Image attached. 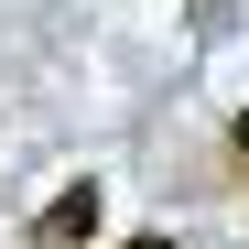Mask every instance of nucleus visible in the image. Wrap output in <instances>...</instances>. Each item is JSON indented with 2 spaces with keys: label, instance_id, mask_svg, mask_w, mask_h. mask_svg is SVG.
<instances>
[{
  "label": "nucleus",
  "instance_id": "obj_3",
  "mask_svg": "<svg viewBox=\"0 0 249 249\" xmlns=\"http://www.w3.org/2000/svg\"><path fill=\"white\" fill-rule=\"evenodd\" d=\"M228 141H238V152H249V108H238V130H228Z\"/></svg>",
  "mask_w": 249,
  "mask_h": 249
},
{
  "label": "nucleus",
  "instance_id": "obj_2",
  "mask_svg": "<svg viewBox=\"0 0 249 249\" xmlns=\"http://www.w3.org/2000/svg\"><path fill=\"white\" fill-rule=\"evenodd\" d=\"M119 249H174V238H119Z\"/></svg>",
  "mask_w": 249,
  "mask_h": 249
},
{
  "label": "nucleus",
  "instance_id": "obj_1",
  "mask_svg": "<svg viewBox=\"0 0 249 249\" xmlns=\"http://www.w3.org/2000/svg\"><path fill=\"white\" fill-rule=\"evenodd\" d=\"M87 238H98V174H76L44 217H33V249H87Z\"/></svg>",
  "mask_w": 249,
  "mask_h": 249
}]
</instances>
